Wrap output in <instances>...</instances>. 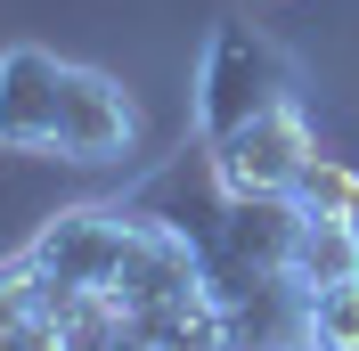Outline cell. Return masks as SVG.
<instances>
[{
    "label": "cell",
    "mask_w": 359,
    "mask_h": 351,
    "mask_svg": "<svg viewBox=\"0 0 359 351\" xmlns=\"http://www.w3.org/2000/svg\"><path fill=\"white\" fill-rule=\"evenodd\" d=\"M196 147L212 164V188L237 213L245 204H294L311 188V172L327 164L318 155V123L302 107V82H294L286 49L269 33H253V25H212L204 33Z\"/></svg>",
    "instance_id": "7a4b0ae2"
},
{
    "label": "cell",
    "mask_w": 359,
    "mask_h": 351,
    "mask_svg": "<svg viewBox=\"0 0 359 351\" xmlns=\"http://www.w3.org/2000/svg\"><path fill=\"white\" fill-rule=\"evenodd\" d=\"M0 351H237V303L180 220L66 204L0 253Z\"/></svg>",
    "instance_id": "6da1fadb"
},
{
    "label": "cell",
    "mask_w": 359,
    "mask_h": 351,
    "mask_svg": "<svg viewBox=\"0 0 359 351\" xmlns=\"http://www.w3.org/2000/svg\"><path fill=\"white\" fill-rule=\"evenodd\" d=\"M0 147L49 164H123L139 147V98L114 74L41 41L0 49Z\"/></svg>",
    "instance_id": "3957f363"
}]
</instances>
